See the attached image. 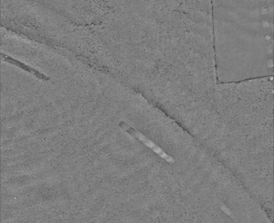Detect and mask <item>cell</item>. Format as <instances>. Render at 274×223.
Segmentation results:
<instances>
[{"label":"cell","mask_w":274,"mask_h":223,"mask_svg":"<svg viewBox=\"0 0 274 223\" xmlns=\"http://www.w3.org/2000/svg\"><path fill=\"white\" fill-rule=\"evenodd\" d=\"M213 4L218 83L273 77V2Z\"/></svg>","instance_id":"1"},{"label":"cell","mask_w":274,"mask_h":223,"mask_svg":"<svg viewBox=\"0 0 274 223\" xmlns=\"http://www.w3.org/2000/svg\"><path fill=\"white\" fill-rule=\"evenodd\" d=\"M119 125L121 128H123L124 130H125L126 132L129 133V135L133 136V138H136V139L140 140L143 144L150 148L152 151L156 152V153L158 154L162 159H163L165 161L168 162V163L172 164L175 163V160L172 157H171L169 154L166 153L161 147L154 144L153 142H152L151 140H149L148 138H147L146 136L143 135L142 133L140 132L139 131L135 130V129L131 127L128 124H126L123 121L120 122Z\"/></svg>","instance_id":"2"},{"label":"cell","mask_w":274,"mask_h":223,"mask_svg":"<svg viewBox=\"0 0 274 223\" xmlns=\"http://www.w3.org/2000/svg\"><path fill=\"white\" fill-rule=\"evenodd\" d=\"M2 60L6 61V62L9 63V64L16 65V66L21 68V69L25 70V71L34 75V76L42 80V81H47L50 79V77L42 74V73L39 72L38 70L35 69V68L30 67V65L26 64L25 63L20 62L19 60H16L15 58L11 57V56L5 55L4 53H2Z\"/></svg>","instance_id":"3"},{"label":"cell","mask_w":274,"mask_h":223,"mask_svg":"<svg viewBox=\"0 0 274 223\" xmlns=\"http://www.w3.org/2000/svg\"><path fill=\"white\" fill-rule=\"evenodd\" d=\"M222 210L224 211V213H226V215H228L229 216L232 215V212L228 208L226 207V206L222 205L221 206Z\"/></svg>","instance_id":"4"}]
</instances>
